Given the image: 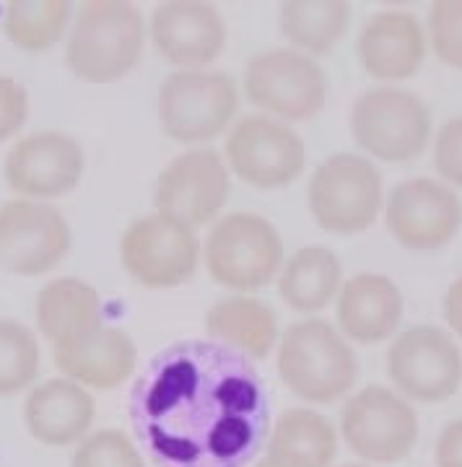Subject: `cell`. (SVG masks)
<instances>
[{"label": "cell", "mask_w": 462, "mask_h": 467, "mask_svg": "<svg viewBox=\"0 0 462 467\" xmlns=\"http://www.w3.org/2000/svg\"><path fill=\"white\" fill-rule=\"evenodd\" d=\"M138 418L164 465L239 467L263 434L265 408L249 368L195 350L153 371Z\"/></svg>", "instance_id": "cell-1"}, {"label": "cell", "mask_w": 462, "mask_h": 467, "mask_svg": "<svg viewBox=\"0 0 462 467\" xmlns=\"http://www.w3.org/2000/svg\"><path fill=\"white\" fill-rule=\"evenodd\" d=\"M146 47V21L125 0H86L68 34L66 63L86 84H115L138 66Z\"/></svg>", "instance_id": "cell-2"}, {"label": "cell", "mask_w": 462, "mask_h": 467, "mask_svg": "<svg viewBox=\"0 0 462 467\" xmlns=\"http://www.w3.org/2000/svg\"><path fill=\"white\" fill-rule=\"evenodd\" d=\"M359 358L328 319L294 322L278 343V374L289 392L312 405L346 398L359 382Z\"/></svg>", "instance_id": "cell-3"}, {"label": "cell", "mask_w": 462, "mask_h": 467, "mask_svg": "<svg viewBox=\"0 0 462 467\" xmlns=\"http://www.w3.org/2000/svg\"><path fill=\"white\" fill-rule=\"evenodd\" d=\"M203 257L215 284L236 294L257 291L276 281L286 260L278 229L268 218L245 211L215 221Z\"/></svg>", "instance_id": "cell-4"}, {"label": "cell", "mask_w": 462, "mask_h": 467, "mask_svg": "<svg viewBox=\"0 0 462 467\" xmlns=\"http://www.w3.org/2000/svg\"><path fill=\"white\" fill-rule=\"evenodd\" d=\"M307 205L314 223L328 234L353 236L366 232L384 205L380 169L366 156L335 153L310 177Z\"/></svg>", "instance_id": "cell-5"}, {"label": "cell", "mask_w": 462, "mask_h": 467, "mask_svg": "<svg viewBox=\"0 0 462 467\" xmlns=\"http://www.w3.org/2000/svg\"><path fill=\"white\" fill-rule=\"evenodd\" d=\"M351 133L363 153L387 164H405L429 146L431 112L408 88L377 86L353 104Z\"/></svg>", "instance_id": "cell-6"}, {"label": "cell", "mask_w": 462, "mask_h": 467, "mask_svg": "<svg viewBox=\"0 0 462 467\" xmlns=\"http://www.w3.org/2000/svg\"><path fill=\"white\" fill-rule=\"evenodd\" d=\"M120 260L125 273L143 288H177L198 270V234L180 218L153 211L149 216L135 218L122 232Z\"/></svg>", "instance_id": "cell-7"}, {"label": "cell", "mask_w": 462, "mask_h": 467, "mask_svg": "<svg viewBox=\"0 0 462 467\" xmlns=\"http://www.w3.org/2000/svg\"><path fill=\"white\" fill-rule=\"evenodd\" d=\"M162 130L177 143L214 140L239 109V91L221 70H177L159 88Z\"/></svg>", "instance_id": "cell-8"}, {"label": "cell", "mask_w": 462, "mask_h": 467, "mask_svg": "<svg viewBox=\"0 0 462 467\" xmlns=\"http://www.w3.org/2000/svg\"><path fill=\"white\" fill-rule=\"evenodd\" d=\"M343 439L356 457L390 465L408 457L418 441V413L395 389L369 384L343 405Z\"/></svg>", "instance_id": "cell-9"}, {"label": "cell", "mask_w": 462, "mask_h": 467, "mask_svg": "<svg viewBox=\"0 0 462 467\" xmlns=\"http://www.w3.org/2000/svg\"><path fill=\"white\" fill-rule=\"evenodd\" d=\"M247 99L281 119H310L325 109L328 78L314 57L297 50H265L245 67Z\"/></svg>", "instance_id": "cell-10"}, {"label": "cell", "mask_w": 462, "mask_h": 467, "mask_svg": "<svg viewBox=\"0 0 462 467\" xmlns=\"http://www.w3.org/2000/svg\"><path fill=\"white\" fill-rule=\"evenodd\" d=\"M387 374L408 400L426 405L449 400L462 387V350L442 327L418 325L393 340Z\"/></svg>", "instance_id": "cell-11"}, {"label": "cell", "mask_w": 462, "mask_h": 467, "mask_svg": "<svg viewBox=\"0 0 462 467\" xmlns=\"http://www.w3.org/2000/svg\"><path fill=\"white\" fill-rule=\"evenodd\" d=\"M384 223L405 250H442L460 232L462 201L442 180L413 177L393 187L387 195Z\"/></svg>", "instance_id": "cell-12"}, {"label": "cell", "mask_w": 462, "mask_h": 467, "mask_svg": "<svg viewBox=\"0 0 462 467\" xmlns=\"http://www.w3.org/2000/svg\"><path fill=\"white\" fill-rule=\"evenodd\" d=\"M307 149L289 125L268 115H249L226 138V167L257 190H278L297 180Z\"/></svg>", "instance_id": "cell-13"}, {"label": "cell", "mask_w": 462, "mask_h": 467, "mask_svg": "<svg viewBox=\"0 0 462 467\" xmlns=\"http://www.w3.org/2000/svg\"><path fill=\"white\" fill-rule=\"evenodd\" d=\"M231 192L226 161L211 149H193L172 159L156 177L153 211L198 229L218 216Z\"/></svg>", "instance_id": "cell-14"}, {"label": "cell", "mask_w": 462, "mask_h": 467, "mask_svg": "<svg viewBox=\"0 0 462 467\" xmlns=\"http://www.w3.org/2000/svg\"><path fill=\"white\" fill-rule=\"evenodd\" d=\"M70 250V226L58 208L8 201L0 208V267L14 275H45Z\"/></svg>", "instance_id": "cell-15"}, {"label": "cell", "mask_w": 462, "mask_h": 467, "mask_svg": "<svg viewBox=\"0 0 462 467\" xmlns=\"http://www.w3.org/2000/svg\"><path fill=\"white\" fill-rule=\"evenodd\" d=\"M5 184L24 201H50L70 192L83 174V150L73 135L45 130L21 138L5 156Z\"/></svg>", "instance_id": "cell-16"}, {"label": "cell", "mask_w": 462, "mask_h": 467, "mask_svg": "<svg viewBox=\"0 0 462 467\" xmlns=\"http://www.w3.org/2000/svg\"><path fill=\"white\" fill-rule=\"evenodd\" d=\"M151 42L169 66L205 70L226 47V24L203 0H166L151 14Z\"/></svg>", "instance_id": "cell-17"}, {"label": "cell", "mask_w": 462, "mask_h": 467, "mask_svg": "<svg viewBox=\"0 0 462 467\" xmlns=\"http://www.w3.org/2000/svg\"><path fill=\"white\" fill-rule=\"evenodd\" d=\"M52 356L66 379L94 389H117L131 379L138 364V350L131 335L104 325L55 343Z\"/></svg>", "instance_id": "cell-18"}, {"label": "cell", "mask_w": 462, "mask_h": 467, "mask_svg": "<svg viewBox=\"0 0 462 467\" xmlns=\"http://www.w3.org/2000/svg\"><path fill=\"white\" fill-rule=\"evenodd\" d=\"M356 55L372 78L403 81L424 66L426 34L408 11H380L362 26Z\"/></svg>", "instance_id": "cell-19"}, {"label": "cell", "mask_w": 462, "mask_h": 467, "mask_svg": "<svg viewBox=\"0 0 462 467\" xmlns=\"http://www.w3.org/2000/svg\"><path fill=\"white\" fill-rule=\"evenodd\" d=\"M97 416V402L83 384L58 377L37 384L26 405L24 423L29 434L45 447H70L86 439Z\"/></svg>", "instance_id": "cell-20"}, {"label": "cell", "mask_w": 462, "mask_h": 467, "mask_svg": "<svg viewBox=\"0 0 462 467\" xmlns=\"http://www.w3.org/2000/svg\"><path fill=\"white\" fill-rule=\"evenodd\" d=\"M338 327L348 340L374 346L393 337L403 319V294L393 278L382 273H359L341 285Z\"/></svg>", "instance_id": "cell-21"}, {"label": "cell", "mask_w": 462, "mask_h": 467, "mask_svg": "<svg viewBox=\"0 0 462 467\" xmlns=\"http://www.w3.org/2000/svg\"><path fill=\"white\" fill-rule=\"evenodd\" d=\"M205 333L249 358H265L278 337V317L260 299L245 294L224 296L205 312Z\"/></svg>", "instance_id": "cell-22"}, {"label": "cell", "mask_w": 462, "mask_h": 467, "mask_svg": "<svg viewBox=\"0 0 462 467\" xmlns=\"http://www.w3.org/2000/svg\"><path fill=\"white\" fill-rule=\"evenodd\" d=\"M343 285V267L328 247H304L283 260L278 294L294 312L312 315L338 299Z\"/></svg>", "instance_id": "cell-23"}, {"label": "cell", "mask_w": 462, "mask_h": 467, "mask_svg": "<svg viewBox=\"0 0 462 467\" xmlns=\"http://www.w3.org/2000/svg\"><path fill=\"white\" fill-rule=\"evenodd\" d=\"M37 327L52 346L101 325V299L94 285L79 278H58L37 294Z\"/></svg>", "instance_id": "cell-24"}, {"label": "cell", "mask_w": 462, "mask_h": 467, "mask_svg": "<svg viewBox=\"0 0 462 467\" xmlns=\"http://www.w3.org/2000/svg\"><path fill=\"white\" fill-rule=\"evenodd\" d=\"M268 454L289 467H331L338 454L335 426L312 408H291L276 420Z\"/></svg>", "instance_id": "cell-25"}, {"label": "cell", "mask_w": 462, "mask_h": 467, "mask_svg": "<svg viewBox=\"0 0 462 467\" xmlns=\"http://www.w3.org/2000/svg\"><path fill=\"white\" fill-rule=\"evenodd\" d=\"M351 26V3L346 0H286L281 5V32L291 50L304 55H328Z\"/></svg>", "instance_id": "cell-26"}, {"label": "cell", "mask_w": 462, "mask_h": 467, "mask_svg": "<svg viewBox=\"0 0 462 467\" xmlns=\"http://www.w3.org/2000/svg\"><path fill=\"white\" fill-rule=\"evenodd\" d=\"M68 21V0H8L3 32L18 50L45 52L66 36Z\"/></svg>", "instance_id": "cell-27"}, {"label": "cell", "mask_w": 462, "mask_h": 467, "mask_svg": "<svg viewBox=\"0 0 462 467\" xmlns=\"http://www.w3.org/2000/svg\"><path fill=\"white\" fill-rule=\"evenodd\" d=\"M39 374V343L29 327L0 319V398L26 389Z\"/></svg>", "instance_id": "cell-28"}, {"label": "cell", "mask_w": 462, "mask_h": 467, "mask_svg": "<svg viewBox=\"0 0 462 467\" xmlns=\"http://www.w3.org/2000/svg\"><path fill=\"white\" fill-rule=\"evenodd\" d=\"M70 467H146V462L125 431L104 429L79 441Z\"/></svg>", "instance_id": "cell-29"}, {"label": "cell", "mask_w": 462, "mask_h": 467, "mask_svg": "<svg viewBox=\"0 0 462 467\" xmlns=\"http://www.w3.org/2000/svg\"><path fill=\"white\" fill-rule=\"evenodd\" d=\"M429 39L445 66L462 70V0H436L431 5Z\"/></svg>", "instance_id": "cell-30"}, {"label": "cell", "mask_w": 462, "mask_h": 467, "mask_svg": "<svg viewBox=\"0 0 462 467\" xmlns=\"http://www.w3.org/2000/svg\"><path fill=\"white\" fill-rule=\"evenodd\" d=\"M434 169L442 182L462 190V115L446 119L434 140Z\"/></svg>", "instance_id": "cell-31"}, {"label": "cell", "mask_w": 462, "mask_h": 467, "mask_svg": "<svg viewBox=\"0 0 462 467\" xmlns=\"http://www.w3.org/2000/svg\"><path fill=\"white\" fill-rule=\"evenodd\" d=\"M26 117H29L26 88L8 76H0V140L14 138L26 125Z\"/></svg>", "instance_id": "cell-32"}, {"label": "cell", "mask_w": 462, "mask_h": 467, "mask_svg": "<svg viewBox=\"0 0 462 467\" xmlns=\"http://www.w3.org/2000/svg\"><path fill=\"white\" fill-rule=\"evenodd\" d=\"M436 467H462V418L449 420L434 447Z\"/></svg>", "instance_id": "cell-33"}, {"label": "cell", "mask_w": 462, "mask_h": 467, "mask_svg": "<svg viewBox=\"0 0 462 467\" xmlns=\"http://www.w3.org/2000/svg\"><path fill=\"white\" fill-rule=\"evenodd\" d=\"M445 322L452 327V333L462 337V275L449 285L445 296Z\"/></svg>", "instance_id": "cell-34"}, {"label": "cell", "mask_w": 462, "mask_h": 467, "mask_svg": "<svg viewBox=\"0 0 462 467\" xmlns=\"http://www.w3.org/2000/svg\"><path fill=\"white\" fill-rule=\"evenodd\" d=\"M252 467H289V465H283V462H278V460H273L270 454H265L263 460H260V462H255Z\"/></svg>", "instance_id": "cell-35"}, {"label": "cell", "mask_w": 462, "mask_h": 467, "mask_svg": "<svg viewBox=\"0 0 462 467\" xmlns=\"http://www.w3.org/2000/svg\"><path fill=\"white\" fill-rule=\"evenodd\" d=\"M341 467H366V465H341Z\"/></svg>", "instance_id": "cell-36"}]
</instances>
